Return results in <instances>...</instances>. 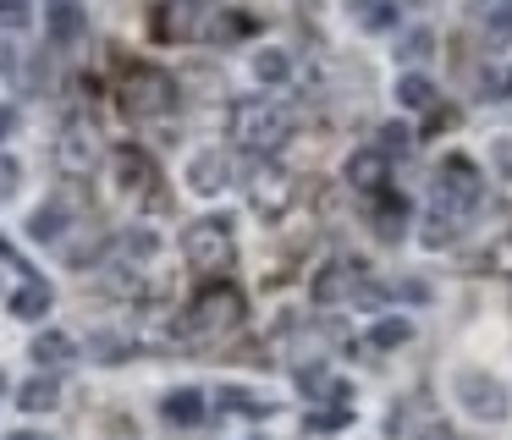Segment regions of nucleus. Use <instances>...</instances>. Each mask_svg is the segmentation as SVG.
<instances>
[{"instance_id":"1","label":"nucleus","mask_w":512,"mask_h":440,"mask_svg":"<svg viewBox=\"0 0 512 440\" xmlns=\"http://www.w3.org/2000/svg\"><path fill=\"white\" fill-rule=\"evenodd\" d=\"M232 138H237V149L265 160V154H276L281 143L292 138V110L276 105V99H265V94L237 99L232 105Z\"/></svg>"},{"instance_id":"2","label":"nucleus","mask_w":512,"mask_h":440,"mask_svg":"<svg viewBox=\"0 0 512 440\" xmlns=\"http://www.w3.org/2000/svg\"><path fill=\"white\" fill-rule=\"evenodd\" d=\"M479 198H485V182H479V165L463 160V154H446L441 171H435V187H430V209H441V215H457L468 220L479 209Z\"/></svg>"},{"instance_id":"3","label":"nucleus","mask_w":512,"mask_h":440,"mask_svg":"<svg viewBox=\"0 0 512 440\" xmlns=\"http://www.w3.org/2000/svg\"><path fill=\"white\" fill-rule=\"evenodd\" d=\"M188 325L199 330V336H215V330H232L237 319H243V292H237L232 281H210L199 297L188 303Z\"/></svg>"},{"instance_id":"4","label":"nucleus","mask_w":512,"mask_h":440,"mask_svg":"<svg viewBox=\"0 0 512 440\" xmlns=\"http://www.w3.org/2000/svg\"><path fill=\"white\" fill-rule=\"evenodd\" d=\"M182 253H188L193 270H221L232 259V220L226 215H210V220H193L182 231Z\"/></svg>"},{"instance_id":"5","label":"nucleus","mask_w":512,"mask_h":440,"mask_svg":"<svg viewBox=\"0 0 512 440\" xmlns=\"http://www.w3.org/2000/svg\"><path fill=\"white\" fill-rule=\"evenodd\" d=\"M452 396L463 402L468 418H479V424H501V418H507V391H501V380H490L485 369H463L452 380Z\"/></svg>"},{"instance_id":"6","label":"nucleus","mask_w":512,"mask_h":440,"mask_svg":"<svg viewBox=\"0 0 512 440\" xmlns=\"http://www.w3.org/2000/svg\"><path fill=\"white\" fill-rule=\"evenodd\" d=\"M122 105H127V116H166V110L177 105V83H171L160 66H133Z\"/></svg>"},{"instance_id":"7","label":"nucleus","mask_w":512,"mask_h":440,"mask_svg":"<svg viewBox=\"0 0 512 440\" xmlns=\"http://www.w3.org/2000/svg\"><path fill=\"white\" fill-rule=\"evenodd\" d=\"M56 165H61L67 176H89L94 165H100V132H94V121L72 116L67 127H61V138H56Z\"/></svg>"},{"instance_id":"8","label":"nucleus","mask_w":512,"mask_h":440,"mask_svg":"<svg viewBox=\"0 0 512 440\" xmlns=\"http://www.w3.org/2000/svg\"><path fill=\"white\" fill-rule=\"evenodd\" d=\"M248 204H254L265 220H281L287 204H292V176L276 171V165H259L254 182H248Z\"/></svg>"},{"instance_id":"9","label":"nucleus","mask_w":512,"mask_h":440,"mask_svg":"<svg viewBox=\"0 0 512 440\" xmlns=\"http://www.w3.org/2000/svg\"><path fill=\"white\" fill-rule=\"evenodd\" d=\"M347 182L358 187V193H386V182H391V160H386V149H353L347 154Z\"/></svg>"},{"instance_id":"10","label":"nucleus","mask_w":512,"mask_h":440,"mask_svg":"<svg viewBox=\"0 0 512 440\" xmlns=\"http://www.w3.org/2000/svg\"><path fill=\"white\" fill-rule=\"evenodd\" d=\"M226 182H232V160H226L221 149H199L188 160V187H193V193L210 198V193H221Z\"/></svg>"},{"instance_id":"11","label":"nucleus","mask_w":512,"mask_h":440,"mask_svg":"<svg viewBox=\"0 0 512 440\" xmlns=\"http://www.w3.org/2000/svg\"><path fill=\"white\" fill-rule=\"evenodd\" d=\"M111 165H116V182H122L127 193H144V187L155 182V165H149V154L133 149V143H127V149H116Z\"/></svg>"},{"instance_id":"12","label":"nucleus","mask_w":512,"mask_h":440,"mask_svg":"<svg viewBox=\"0 0 512 440\" xmlns=\"http://www.w3.org/2000/svg\"><path fill=\"white\" fill-rule=\"evenodd\" d=\"M160 413H166V424L193 429V424H204V413H210V407H204V391L182 385V391H171V396H166V407H160Z\"/></svg>"},{"instance_id":"13","label":"nucleus","mask_w":512,"mask_h":440,"mask_svg":"<svg viewBox=\"0 0 512 440\" xmlns=\"http://www.w3.org/2000/svg\"><path fill=\"white\" fill-rule=\"evenodd\" d=\"M45 28H50V39H78L83 33V6L78 0H45Z\"/></svg>"},{"instance_id":"14","label":"nucleus","mask_w":512,"mask_h":440,"mask_svg":"<svg viewBox=\"0 0 512 440\" xmlns=\"http://www.w3.org/2000/svg\"><path fill=\"white\" fill-rule=\"evenodd\" d=\"M479 22L496 50H512V0H479Z\"/></svg>"},{"instance_id":"15","label":"nucleus","mask_w":512,"mask_h":440,"mask_svg":"<svg viewBox=\"0 0 512 440\" xmlns=\"http://www.w3.org/2000/svg\"><path fill=\"white\" fill-rule=\"evenodd\" d=\"M72 336H61V330H39L34 347H28V358L39 363V369H61V363H72Z\"/></svg>"},{"instance_id":"16","label":"nucleus","mask_w":512,"mask_h":440,"mask_svg":"<svg viewBox=\"0 0 512 440\" xmlns=\"http://www.w3.org/2000/svg\"><path fill=\"white\" fill-rule=\"evenodd\" d=\"M375 231H380L386 242H397L402 231H408V204H402L391 187H386V193H375Z\"/></svg>"},{"instance_id":"17","label":"nucleus","mask_w":512,"mask_h":440,"mask_svg":"<svg viewBox=\"0 0 512 440\" xmlns=\"http://www.w3.org/2000/svg\"><path fill=\"white\" fill-rule=\"evenodd\" d=\"M6 308H12L17 319H45L50 314V286L39 281V275H28V281L12 292V303H6Z\"/></svg>"},{"instance_id":"18","label":"nucleus","mask_w":512,"mask_h":440,"mask_svg":"<svg viewBox=\"0 0 512 440\" xmlns=\"http://www.w3.org/2000/svg\"><path fill=\"white\" fill-rule=\"evenodd\" d=\"M353 281H358V264L336 259V264H325V275H314V297H320V303H336V297L353 292Z\"/></svg>"},{"instance_id":"19","label":"nucleus","mask_w":512,"mask_h":440,"mask_svg":"<svg viewBox=\"0 0 512 440\" xmlns=\"http://www.w3.org/2000/svg\"><path fill=\"white\" fill-rule=\"evenodd\" d=\"M397 105L402 110H435V83L424 72H402L397 77Z\"/></svg>"},{"instance_id":"20","label":"nucleus","mask_w":512,"mask_h":440,"mask_svg":"<svg viewBox=\"0 0 512 440\" xmlns=\"http://www.w3.org/2000/svg\"><path fill=\"white\" fill-rule=\"evenodd\" d=\"M28 237H34V242H61V237H67V209H61V204H39L34 215H28Z\"/></svg>"},{"instance_id":"21","label":"nucleus","mask_w":512,"mask_h":440,"mask_svg":"<svg viewBox=\"0 0 512 440\" xmlns=\"http://www.w3.org/2000/svg\"><path fill=\"white\" fill-rule=\"evenodd\" d=\"M479 99H490V105L512 99V66L507 61H485V66H479Z\"/></svg>"},{"instance_id":"22","label":"nucleus","mask_w":512,"mask_h":440,"mask_svg":"<svg viewBox=\"0 0 512 440\" xmlns=\"http://www.w3.org/2000/svg\"><path fill=\"white\" fill-rule=\"evenodd\" d=\"M254 77H259L265 88H281V83L292 77V55H287V50H259V55H254Z\"/></svg>"},{"instance_id":"23","label":"nucleus","mask_w":512,"mask_h":440,"mask_svg":"<svg viewBox=\"0 0 512 440\" xmlns=\"http://www.w3.org/2000/svg\"><path fill=\"white\" fill-rule=\"evenodd\" d=\"M353 17H358V28L380 33L397 22V0H353Z\"/></svg>"},{"instance_id":"24","label":"nucleus","mask_w":512,"mask_h":440,"mask_svg":"<svg viewBox=\"0 0 512 440\" xmlns=\"http://www.w3.org/2000/svg\"><path fill=\"white\" fill-rule=\"evenodd\" d=\"M17 396H23V407H28V413H50V407L61 402V385L50 380V374H39V380H28Z\"/></svg>"},{"instance_id":"25","label":"nucleus","mask_w":512,"mask_h":440,"mask_svg":"<svg viewBox=\"0 0 512 440\" xmlns=\"http://www.w3.org/2000/svg\"><path fill=\"white\" fill-rule=\"evenodd\" d=\"M413 336V325L402 314H391V319H380L375 330H369V347H380V352H391V347H402V341Z\"/></svg>"},{"instance_id":"26","label":"nucleus","mask_w":512,"mask_h":440,"mask_svg":"<svg viewBox=\"0 0 512 440\" xmlns=\"http://www.w3.org/2000/svg\"><path fill=\"white\" fill-rule=\"evenodd\" d=\"M457 231H463V220H457V215H441V209H430V220H424V248H446Z\"/></svg>"},{"instance_id":"27","label":"nucleus","mask_w":512,"mask_h":440,"mask_svg":"<svg viewBox=\"0 0 512 440\" xmlns=\"http://www.w3.org/2000/svg\"><path fill=\"white\" fill-rule=\"evenodd\" d=\"M221 402H226V413H248V418H259V413H270V402L259 391H243V385H226L221 391Z\"/></svg>"},{"instance_id":"28","label":"nucleus","mask_w":512,"mask_h":440,"mask_svg":"<svg viewBox=\"0 0 512 440\" xmlns=\"http://www.w3.org/2000/svg\"><path fill=\"white\" fill-rule=\"evenodd\" d=\"M430 44H435V33H430V28H413V33H402V39H397V55H402V66H419L424 55H430Z\"/></svg>"},{"instance_id":"29","label":"nucleus","mask_w":512,"mask_h":440,"mask_svg":"<svg viewBox=\"0 0 512 440\" xmlns=\"http://www.w3.org/2000/svg\"><path fill=\"white\" fill-rule=\"evenodd\" d=\"M490 165H496V176H501V182H512V132L490 138Z\"/></svg>"},{"instance_id":"30","label":"nucleus","mask_w":512,"mask_h":440,"mask_svg":"<svg viewBox=\"0 0 512 440\" xmlns=\"http://www.w3.org/2000/svg\"><path fill=\"white\" fill-rule=\"evenodd\" d=\"M28 22H34L28 0H0V28H28Z\"/></svg>"},{"instance_id":"31","label":"nucleus","mask_w":512,"mask_h":440,"mask_svg":"<svg viewBox=\"0 0 512 440\" xmlns=\"http://www.w3.org/2000/svg\"><path fill=\"white\" fill-rule=\"evenodd\" d=\"M17 182H23V165H17L12 154H0V204L17 193Z\"/></svg>"},{"instance_id":"32","label":"nucleus","mask_w":512,"mask_h":440,"mask_svg":"<svg viewBox=\"0 0 512 440\" xmlns=\"http://www.w3.org/2000/svg\"><path fill=\"white\" fill-rule=\"evenodd\" d=\"M380 138H386V143H380V149H408V143H413V132L408 127H397V121H391V127H380Z\"/></svg>"},{"instance_id":"33","label":"nucleus","mask_w":512,"mask_h":440,"mask_svg":"<svg viewBox=\"0 0 512 440\" xmlns=\"http://www.w3.org/2000/svg\"><path fill=\"white\" fill-rule=\"evenodd\" d=\"M12 72H17V50L0 39V77H12Z\"/></svg>"},{"instance_id":"34","label":"nucleus","mask_w":512,"mask_h":440,"mask_svg":"<svg viewBox=\"0 0 512 440\" xmlns=\"http://www.w3.org/2000/svg\"><path fill=\"white\" fill-rule=\"evenodd\" d=\"M12 127H17V110H12V105H0V138H6Z\"/></svg>"},{"instance_id":"35","label":"nucleus","mask_w":512,"mask_h":440,"mask_svg":"<svg viewBox=\"0 0 512 440\" xmlns=\"http://www.w3.org/2000/svg\"><path fill=\"white\" fill-rule=\"evenodd\" d=\"M0 396H6V374H0Z\"/></svg>"},{"instance_id":"36","label":"nucleus","mask_w":512,"mask_h":440,"mask_svg":"<svg viewBox=\"0 0 512 440\" xmlns=\"http://www.w3.org/2000/svg\"><path fill=\"white\" fill-rule=\"evenodd\" d=\"M12 440H34V435H12Z\"/></svg>"}]
</instances>
